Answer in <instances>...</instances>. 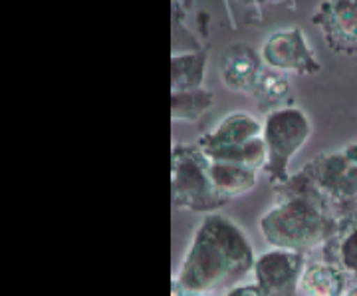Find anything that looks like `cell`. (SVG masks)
<instances>
[{
	"instance_id": "9c48e42d",
	"label": "cell",
	"mask_w": 357,
	"mask_h": 296,
	"mask_svg": "<svg viewBox=\"0 0 357 296\" xmlns=\"http://www.w3.org/2000/svg\"><path fill=\"white\" fill-rule=\"evenodd\" d=\"M260 138H262V124L250 114L234 112V114L227 116V119H222L213 131L201 135L199 147H201V151L232 149V147L248 145Z\"/></svg>"
},
{
	"instance_id": "ac0fdd59",
	"label": "cell",
	"mask_w": 357,
	"mask_h": 296,
	"mask_svg": "<svg viewBox=\"0 0 357 296\" xmlns=\"http://www.w3.org/2000/svg\"><path fill=\"white\" fill-rule=\"evenodd\" d=\"M171 296H213V295H204V293H189V290H183V288H177V286H171Z\"/></svg>"
},
{
	"instance_id": "3957f363",
	"label": "cell",
	"mask_w": 357,
	"mask_h": 296,
	"mask_svg": "<svg viewBox=\"0 0 357 296\" xmlns=\"http://www.w3.org/2000/svg\"><path fill=\"white\" fill-rule=\"evenodd\" d=\"M173 205L191 213H217L229 201L222 199L208 173V159L199 145H175L171 151Z\"/></svg>"
},
{
	"instance_id": "2e32d148",
	"label": "cell",
	"mask_w": 357,
	"mask_h": 296,
	"mask_svg": "<svg viewBox=\"0 0 357 296\" xmlns=\"http://www.w3.org/2000/svg\"><path fill=\"white\" fill-rule=\"evenodd\" d=\"M213 91L199 88L191 91L171 94V116L175 121H199L213 108Z\"/></svg>"
},
{
	"instance_id": "d6986e66",
	"label": "cell",
	"mask_w": 357,
	"mask_h": 296,
	"mask_svg": "<svg viewBox=\"0 0 357 296\" xmlns=\"http://www.w3.org/2000/svg\"><path fill=\"white\" fill-rule=\"evenodd\" d=\"M344 296H357V284H349V288L345 290Z\"/></svg>"
},
{
	"instance_id": "277c9868",
	"label": "cell",
	"mask_w": 357,
	"mask_h": 296,
	"mask_svg": "<svg viewBox=\"0 0 357 296\" xmlns=\"http://www.w3.org/2000/svg\"><path fill=\"white\" fill-rule=\"evenodd\" d=\"M302 173L340 219L357 215V159L345 147L314 157Z\"/></svg>"
},
{
	"instance_id": "6da1fadb",
	"label": "cell",
	"mask_w": 357,
	"mask_h": 296,
	"mask_svg": "<svg viewBox=\"0 0 357 296\" xmlns=\"http://www.w3.org/2000/svg\"><path fill=\"white\" fill-rule=\"evenodd\" d=\"M255 249L243 229L220 213H208L173 276V286L213 295L238 283L255 269Z\"/></svg>"
},
{
	"instance_id": "5bb4252c",
	"label": "cell",
	"mask_w": 357,
	"mask_h": 296,
	"mask_svg": "<svg viewBox=\"0 0 357 296\" xmlns=\"http://www.w3.org/2000/svg\"><path fill=\"white\" fill-rule=\"evenodd\" d=\"M206 54H177L171 58V86L173 91L199 90L204 82Z\"/></svg>"
},
{
	"instance_id": "e0dca14e",
	"label": "cell",
	"mask_w": 357,
	"mask_h": 296,
	"mask_svg": "<svg viewBox=\"0 0 357 296\" xmlns=\"http://www.w3.org/2000/svg\"><path fill=\"white\" fill-rule=\"evenodd\" d=\"M227 296H266L258 284H244V286H234L230 288Z\"/></svg>"
},
{
	"instance_id": "44dd1931",
	"label": "cell",
	"mask_w": 357,
	"mask_h": 296,
	"mask_svg": "<svg viewBox=\"0 0 357 296\" xmlns=\"http://www.w3.org/2000/svg\"><path fill=\"white\" fill-rule=\"evenodd\" d=\"M248 2H266V0H248Z\"/></svg>"
},
{
	"instance_id": "ba28073f",
	"label": "cell",
	"mask_w": 357,
	"mask_h": 296,
	"mask_svg": "<svg viewBox=\"0 0 357 296\" xmlns=\"http://www.w3.org/2000/svg\"><path fill=\"white\" fill-rule=\"evenodd\" d=\"M314 24L324 34L326 46L335 54H357V0H321Z\"/></svg>"
},
{
	"instance_id": "30bf717a",
	"label": "cell",
	"mask_w": 357,
	"mask_h": 296,
	"mask_svg": "<svg viewBox=\"0 0 357 296\" xmlns=\"http://www.w3.org/2000/svg\"><path fill=\"white\" fill-rule=\"evenodd\" d=\"M220 74L230 90L250 94L252 84L262 70V56L248 44H232L220 60Z\"/></svg>"
},
{
	"instance_id": "7a4b0ae2",
	"label": "cell",
	"mask_w": 357,
	"mask_h": 296,
	"mask_svg": "<svg viewBox=\"0 0 357 296\" xmlns=\"http://www.w3.org/2000/svg\"><path fill=\"white\" fill-rule=\"evenodd\" d=\"M272 191L276 203L258 223L266 243L276 249L307 253L330 241L342 219L302 171L272 185Z\"/></svg>"
},
{
	"instance_id": "5b68a950",
	"label": "cell",
	"mask_w": 357,
	"mask_h": 296,
	"mask_svg": "<svg viewBox=\"0 0 357 296\" xmlns=\"http://www.w3.org/2000/svg\"><path fill=\"white\" fill-rule=\"evenodd\" d=\"M310 133V119L298 108H280L268 114L262 124V138L266 145L264 173L272 185L288 179V165L294 155L306 145Z\"/></svg>"
},
{
	"instance_id": "4fadbf2b",
	"label": "cell",
	"mask_w": 357,
	"mask_h": 296,
	"mask_svg": "<svg viewBox=\"0 0 357 296\" xmlns=\"http://www.w3.org/2000/svg\"><path fill=\"white\" fill-rule=\"evenodd\" d=\"M208 173L218 195L227 201L243 197L252 191L258 183V171L234 163H215L208 161Z\"/></svg>"
},
{
	"instance_id": "52a82bcc",
	"label": "cell",
	"mask_w": 357,
	"mask_h": 296,
	"mask_svg": "<svg viewBox=\"0 0 357 296\" xmlns=\"http://www.w3.org/2000/svg\"><path fill=\"white\" fill-rule=\"evenodd\" d=\"M260 56L274 70L296 72L302 76L318 74L321 68L300 28H288L268 36Z\"/></svg>"
},
{
	"instance_id": "ffe728a7",
	"label": "cell",
	"mask_w": 357,
	"mask_h": 296,
	"mask_svg": "<svg viewBox=\"0 0 357 296\" xmlns=\"http://www.w3.org/2000/svg\"><path fill=\"white\" fill-rule=\"evenodd\" d=\"M345 149H347V151H349V154L354 155V157L357 159V143H351V145H347Z\"/></svg>"
},
{
	"instance_id": "8fae6325",
	"label": "cell",
	"mask_w": 357,
	"mask_h": 296,
	"mask_svg": "<svg viewBox=\"0 0 357 296\" xmlns=\"http://www.w3.org/2000/svg\"><path fill=\"white\" fill-rule=\"evenodd\" d=\"M321 249L324 258L342 269L351 284H357V215L340 221L335 232Z\"/></svg>"
},
{
	"instance_id": "8992f818",
	"label": "cell",
	"mask_w": 357,
	"mask_h": 296,
	"mask_svg": "<svg viewBox=\"0 0 357 296\" xmlns=\"http://www.w3.org/2000/svg\"><path fill=\"white\" fill-rule=\"evenodd\" d=\"M306 262V253L274 246L256 257V284L266 296H298Z\"/></svg>"
},
{
	"instance_id": "9a60e30c",
	"label": "cell",
	"mask_w": 357,
	"mask_h": 296,
	"mask_svg": "<svg viewBox=\"0 0 357 296\" xmlns=\"http://www.w3.org/2000/svg\"><path fill=\"white\" fill-rule=\"evenodd\" d=\"M250 96H255L262 110L280 105L290 96V80L286 76V72L274 70L270 66L262 68L256 82L252 84Z\"/></svg>"
},
{
	"instance_id": "7c38bea8",
	"label": "cell",
	"mask_w": 357,
	"mask_h": 296,
	"mask_svg": "<svg viewBox=\"0 0 357 296\" xmlns=\"http://www.w3.org/2000/svg\"><path fill=\"white\" fill-rule=\"evenodd\" d=\"M349 283L345 272L330 260H312L306 262L300 293L304 296H344Z\"/></svg>"
}]
</instances>
